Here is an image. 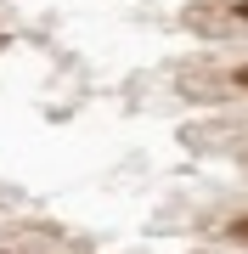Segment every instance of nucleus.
I'll list each match as a JSON object with an SVG mask.
<instances>
[{
    "instance_id": "obj_1",
    "label": "nucleus",
    "mask_w": 248,
    "mask_h": 254,
    "mask_svg": "<svg viewBox=\"0 0 248 254\" xmlns=\"http://www.w3.org/2000/svg\"><path fill=\"white\" fill-rule=\"evenodd\" d=\"M226 237H231V243H248V215H243V220H231V226H226Z\"/></svg>"
},
{
    "instance_id": "obj_2",
    "label": "nucleus",
    "mask_w": 248,
    "mask_h": 254,
    "mask_svg": "<svg viewBox=\"0 0 248 254\" xmlns=\"http://www.w3.org/2000/svg\"><path fill=\"white\" fill-rule=\"evenodd\" d=\"M231 79H237V85H243V91H248V63H243V68H237V73H231Z\"/></svg>"
},
{
    "instance_id": "obj_3",
    "label": "nucleus",
    "mask_w": 248,
    "mask_h": 254,
    "mask_svg": "<svg viewBox=\"0 0 248 254\" xmlns=\"http://www.w3.org/2000/svg\"><path fill=\"white\" fill-rule=\"evenodd\" d=\"M237 17H243V23H248V0H237Z\"/></svg>"
}]
</instances>
